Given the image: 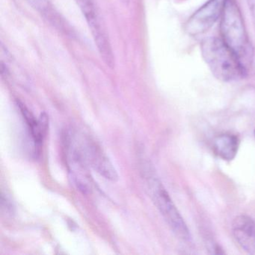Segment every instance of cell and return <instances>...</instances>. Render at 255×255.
I'll return each mask as SVG.
<instances>
[{
  "label": "cell",
  "instance_id": "3957f363",
  "mask_svg": "<svg viewBox=\"0 0 255 255\" xmlns=\"http://www.w3.org/2000/svg\"><path fill=\"white\" fill-rule=\"evenodd\" d=\"M144 177L150 198L173 232L183 241L189 240V229L160 180L150 169L146 171Z\"/></svg>",
  "mask_w": 255,
  "mask_h": 255
},
{
  "label": "cell",
  "instance_id": "7c38bea8",
  "mask_svg": "<svg viewBox=\"0 0 255 255\" xmlns=\"http://www.w3.org/2000/svg\"><path fill=\"white\" fill-rule=\"evenodd\" d=\"M122 2L125 4H128L129 2V0H122Z\"/></svg>",
  "mask_w": 255,
  "mask_h": 255
},
{
  "label": "cell",
  "instance_id": "4fadbf2b",
  "mask_svg": "<svg viewBox=\"0 0 255 255\" xmlns=\"http://www.w3.org/2000/svg\"></svg>",
  "mask_w": 255,
  "mask_h": 255
},
{
  "label": "cell",
  "instance_id": "5b68a950",
  "mask_svg": "<svg viewBox=\"0 0 255 255\" xmlns=\"http://www.w3.org/2000/svg\"><path fill=\"white\" fill-rule=\"evenodd\" d=\"M227 0H208L186 21L185 30L192 36L202 35L222 17Z\"/></svg>",
  "mask_w": 255,
  "mask_h": 255
},
{
  "label": "cell",
  "instance_id": "6da1fadb",
  "mask_svg": "<svg viewBox=\"0 0 255 255\" xmlns=\"http://www.w3.org/2000/svg\"><path fill=\"white\" fill-rule=\"evenodd\" d=\"M222 41L248 71L254 59V48L249 40L241 11L236 0H227L220 18Z\"/></svg>",
  "mask_w": 255,
  "mask_h": 255
},
{
  "label": "cell",
  "instance_id": "30bf717a",
  "mask_svg": "<svg viewBox=\"0 0 255 255\" xmlns=\"http://www.w3.org/2000/svg\"><path fill=\"white\" fill-rule=\"evenodd\" d=\"M29 5L37 11L43 13L45 15L51 17V8H50L47 0H25Z\"/></svg>",
  "mask_w": 255,
  "mask_h": 255
},
{
  "label": "cell",
  "instance_id": "8992f818",
  "mask_svg": "<svg viewBox=\"0 0 255 255\" xmlns=\"http://www.w3.org/2000/svg\"><path fill=\"white\" fill-rule=\"evenodd\" d=\"M81 147L86 160L97 172L107 180H118L119 175L114 165L96 143L88 140L86 143L81 144Z\"/></svg>",
  "mask_w": 255,
  "mask_h": 255
},
{
  "label": "cell",
  "instance_id": "9c48e42d",
  "mask_svg": "<svg viewBox=\"0 0 255 255\" xmlns=\"http://www.w3.org/2000/svg\"><path fill=\"white\" fill-rule=\"evenodd\" d=\"M238 147V138L231 134H222L216 137L213 141L215 153L224 160H233L237 155Z\"/></svg>",
  "mask_w": 255,
  "mask_h": 255
},
{
  "label": "cell",
  "instance_id": "ba28073f",
  "mask_svg": "<svg viewBox=\"0 0 255 255\" xmlns=\"http://www.w3.org/2000/svg\"><path fill=\"white\" fill-rule=\"evenodd\" d=\"M17 106L32 137L36 153H38V149L41 147L47 134L49 124L48 116L47 113H44L40 116L39 119H36L23 103L19 101L17 102Z\"/></svg>",
  "mask_w": 255,
  "mask_h": 255
},
{
  "label": "cell",
  "instance_id": "277c9868",
  "mask_svg": "<svg viewBox=\"0 0 255 255\" xmlns=\"http://www.w3.org/2000/svg\"><path fill=\"white\" fill-rule=\"evenodd\" d=\"M89 25L100 55L107 66L115 67V57L111 43L102 18L93 0H75Z\"/></svg>",
  "mask_w": 255,
  "mask_h": 255
},
{
  "label": "cell",
  "instance_id": "8fae6325",
  "mask_svg": "<svg viewBox=\"0 0 255 255\" xmlns=\"http://www.w3.org/2000/svg\"><path fill=\"white\" fill-rule=\"evenodd\" d=\"M247 3L255 26V0H247Z\"/></svg>",
  "mask_w": 255,
  "mask_h": 255
},
{
  "label": "cell",
  "instance_id": "7a4b0ae2",
  "mask_svg": "<svg viewBox=\"0 0 255 255\" xmlns=\"http://www.w3.org/2000/svg\"><path fill=\"white\" fill-rule=\"evenodd\" d=\"M201 51L204 62L218 80L233 82L246 77L247 70L222 38H206L201 43Z\"/></svg>",
  "mask_w": 255,
  "mask_h": 255
},
{
  "label": "cell",
  "instance_id": "52a82bcc",
  "mask_svg": "<svg viewBox=\"0 0 255 255\" xmlns=\"http://www.w3.org/2000/svg\"><path fill=\"white\" fill-rule=\"evenodd\" d=\"M233 234L240 247L251 255L255 254V222L247 216H239L232 225Z\"/></svg>",
  "mask_w": 255,
  "mask_h": 255
}]
</instances>
